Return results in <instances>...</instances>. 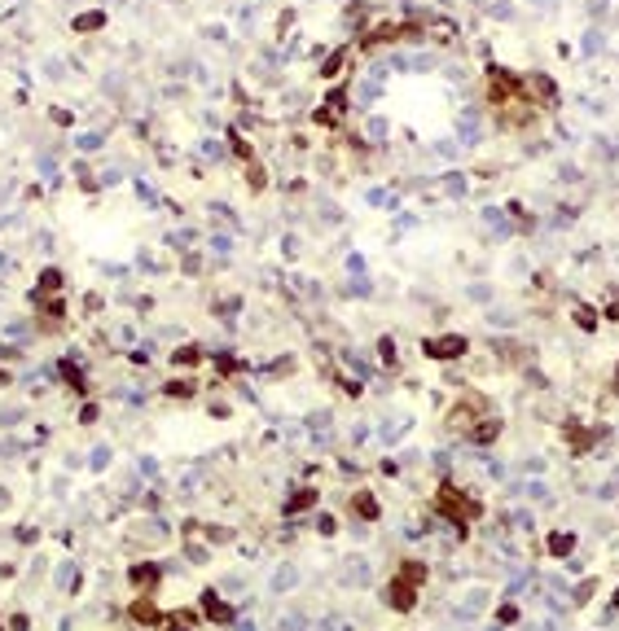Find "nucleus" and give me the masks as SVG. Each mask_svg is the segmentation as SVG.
I'll return each instance as SVG.
<instances>
[{
  "mask_svg": "<svg viewBox=\"0 0 619 631\" xmlns=\"http://www.w3.org/2000/svg\"><path fill=\"white\" fill-rule=\"evenodd\" d=\"M202 360V346H181L176 351V364H198Z\"/></svg>",
  "mask_w": 619,
  "mask_h": 631,
  "instance_id": "17",
  "label": "nucleus"
},
{
  "mask_svg": "<svg viewBox=\"0 0 619 631\" xmlns=\"http://www.w3.org/2000/svg\"><path fill=\"white\" fill-rule=\"evenodd\" d=\"M576 320H580V329H597V316H593L589 307H580V311H576Z\"/></svg>",
  "mask_w": 619,
  "mask_h": 631,
  "instance_id": "18",
  "label": "nucleus"
},
{
  "mask_svg": "<svg viewBox=\"0 0 619 631\" xmlns=\"http://www.w3.org/2000/svg\"><path fill=\"white\" fill-rule=\"evenodd\" d=\"M422 351H426L431 360H461L470 351V338L461 334H444V338H426L422 342Z\"/></svg>",
  "mask_w": 619,
  "mask_h": 631,
  "instance_id": "3",
  "label": "nucleus"
},
{
  "mask_svg": "<svg viewBox=\"0 0 619 631\" xmlns=\"http://www.w3.org/2000/svg\"><path fill=\"white\" fill-rule=\"evenodd\" d=\"M233 154H237V158H251V154H255V149H251L246 141H242V136H233Z\"/></svg>",
  "mask_w": 619,
  "mask_h": 631,
  "instance_id": "19",
  "label": "nucleus"
},
{
  "mask_svg": "<svg viewBox=\"0 0 619 631\" xmlns=\"http://www.w3.org/2000/svg\"><path fill=\"white\" fill-rule=\"evenodd\" d=\"M202 614H207L211 623H220V627H224V623H233V609L224 605L216 592H202Z\"/></svg>",
  "mask_w": 619,
  "mask_h": 631,
  "instance_id": "5",
  "label": "nucleus"
},
{
  "mask_svg": "<svg viewBox=\"0 0 619 631\" xmlns=\"http://www.w3.org/2000/svg\"><path fill=\"white\" fill-rule=\"evenodd\" d=\"M167 395H181V399H185V395H193V386H189V381H172Z\"/></svg>",
  "mask_w": 619,
  "mask_h": 631,
  "instance_id": "20",
  "label": "nucleus"
},
{
  "mask_svg": "<svg viewBox=\"0 0 619 631\" xmlns=\"http://www.w3.org/2000/svg\"><path fill=\"white\" fill-rule=\"evenodd\" d=\"M132 618L137 623H158V605L150 592H141V601H132Z\"/></svg>",
  "mask_w": 619,
  "mask_h": 631,
  "instance_id": "7",
  "label": "nucleus"
},
{
  "mask_svg": "<svg viewBox=\"0 0 619 631\" xmlns=\"http://www.w3.org/2000/svg\"><path fill=\"white\" fill-rule=\"evenodd\" d=\"M378 360L387 364V369H391V364L400 360V355H396V342H391V338H378Z\"/></svg>",
  "mask_w": 619,
  "mask_h": 631,
  "instance_id": "14",
  "label": "nucleus"
},
{
  "mask_svg": "<svg viewBox=\"0 0 619 631\" xmlns=\"http://www.w3.org/2000/svg\"><path fill=\"white\" fill-rule=\"evenodd\" d=\"M593 588H597L593 579H584V583H580V592H576V601H589V596H593Z\"/></svg>",
  "mask_w": 619,
  "mask_h": 631,
  "instance_id": "21",
  "label": "nucleus"
},
{
  "mask_svg": "<svg viewBox=\"0 0 619 631\" xmlns=\"http://www.w3.org/2000/svg\"><path fill=\"white\" fill-rule=\"evenodd\" d=\"M352 509L361 513V518H369V522L378 518V504H373V495H369V491H356V495H352Z\"/></svg>",
  "mask_w": 619,
  "mask_h": 631,
  "instance_id": "12",
  "label": "nucleus"
},
{
  "mask_svg": "<svg viewBox=\"0 0 619 631\" xmlns=\"http://www.w3.org/2000/svg\"><path fill=\"white\" fill-rule=\"evenodd\" d=\"M400 579H404V583H413V588H422V583H426V566H422V561H404Z\"/></svg>",
  "mask_w": 619,
  "mask_h": 631,
  "instance_id": "11",
  "label": "nucleus"
},
{
  "mask_svg": "<svg viewBox=\"0 0 619 631\" xmlns=\"http://www.w3.org/2000/svg\"><path fill=\"white\" fill-rule=\"evenodd\" d=\"M571 548H576V535H571V530H553V535H549V553H553V557H566Z\"/></svg>",
  "mask_w": 619,
  "mask_h": 631,
  "instance_id": "9",
  "label": "nucleus"
},
{
  "mask_svg": "<svg viewBox=\"0 0 619 631\" xmlns=\"http://www.w3.org/2000/svg\"><path fill=\"white\" fill-rule=\"evenodd\" d=\"M439 509H444L457 526H466L470 518H479V504H470L457 487H439Z\"/></svg>",
  "mask_w": 619,
  "mask_h": 631,
  "instance_id": "1",
  "label": "nucleus"
},
{
  "mask_svg": "<svg viewBox=\"0 0 619 631\" xmlns=\"http://www.w3.org/2000/svg\"><path fill=\"white\" fill-rule=\"evenodd\" d=\"M615 609H619V592H615Z\"/></svg>",
  "mask_w": 619,
  "mask_h": 631,
  "instance_id": "22",
  "label": "nucleus"
},
{
  "mask_svg": "<svg viewBox=\"0 0 619 631\" xmlns=\"http://www.w3.org/2000/svg\"><path fill=\"white\" fill-rule=\"evenodd\" d=\"M347 57H352V53H347V48H338V53H334L330 62H325V71H321V75H325V79H334V75H343V66H347Z\"/></svg>",
  "mask_w": 619,
  "mask_h": 631,
  "instance_id": "13",
  "label": "nucleus"
},
{
  "mask_svg": "<svg viewBox=\"0 0 619 631\" xmlns=\"http://www.w3.org/2000/svg\"><path fill=\"white\" fill-rule=\"evenodd\" d=\"M496 434H501V421L492 417V412H487V417H483V421H479L475 430H470V439H475V443H492Z\"/></svg>",
  "mask_w": 619,
  "mask_h": 631,
  "instance_id": "8",
  "label": "nucleus"
},
{
  "mask_svg": "<svg viewBox=\"0 0 619 631\" xmlns=\"http://www.w3.org/2000/svg\"><path fill=\"white\" fill-rule=\"evenodd\" d=\"M132 583L150 592V588H154V570H150V566H137V570H132Z\"/></svg>",
  "mask_w": 619,
  "mask_h": 631,
  "instance_id": "16",
  "label": "nucleus"
},
{
  "mask_svg": "<svg viewBox=\"0 0 619 631\" xmlns=\"http://www.w3.org/2000/svg\"><path fill=\"white\" fill-rule=\"evenodd\" d=\"M102 27H106V13H102V9L79 13V18H75V31H79V36H88V31H102Z\"/></svg>",
  "mask_w": 619,
  "mask_h": 631,
  "instance_id": "10",
  "label": "nucleus"
},
{
  "mask_svg": "<svg viewBox=\"0 0 619 631\" xmlns=\"http://www.w3.org/2000/svg\"><path fill=\"white\" fill-rule=\"evenodd\" d=\"M307 504H317V491H307V487H303V491L295 495V500L286 504V513H295V509H307Z\"/></svg>",
  "mask_w": 619,
  "mask_h": 631,
  "instance_id": "15",
  "label": "nucleus"
},
{
  "mask_svg": "<svg viewBox=\"0 0 619 631\" xmlns=\"http://www.w3.org/2000/svg\"><path fill=\"white\" fill-rule=\"evenodd\" d=\"M483 417H487V399H483V395H466V399L448 412V421L457 425V430H466V434H470L475 421H483Z\"/></svg>",
  "mask_w": 619,
  "mask_h": 631,
  "instance_id": "2",
  "label": "nucleus"
},
{
  "mask_svg": "<svg viewBox=\"0 0 619 631\" xmlns=\"http://www.w3.org/2000/svg\"><path fill=\"white\" fill-rule=\"evenodd\" d=\"M382 601H387L391 609H400V614H409V609L417 605V588H413V583H404V579L396 574V579H391V583H387V592H382Z\"/></svg>",
  "mask_w": 619,
  "mask_h": 631,
  "instance_id": "4",
  "label": "nucleus"
},
{
  "mask_svg": "<svg viewBox=\"0 0 619 631\" xmlns=\"http://www.w3.org/2000/svg\"><path fill=\"white\" fill-rule=\"evenodd\" d=\"M518 92H536V101H541V106H549V101H553V92H558V88H553V79H545V75H527V79H523V88H518Z\"/></svg>",
  "mask_w": 619,
  "mask_h": 631,
  "instance_id": "6",
  "label": "nucleus"
}]
</instances>
